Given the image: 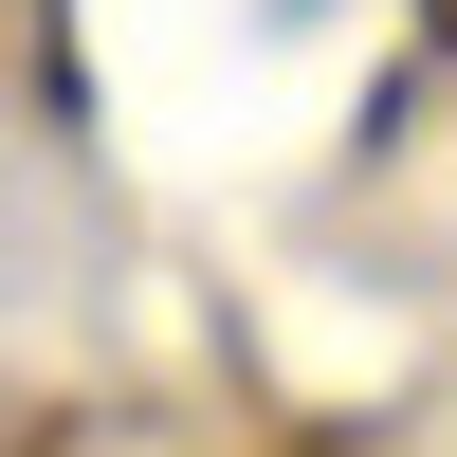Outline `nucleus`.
Masks as SVG:
<instances>
[{"label":"nucleus","instance_id":"f257e3e1","mask_svg":"<svg viewBox=\"0 0 457 457\" xmlns=\"http://www.w3.org/2000/svg\"><path fill=\"white\" fill-rule=\"evenodd\" d=\"M421 19H439V37H457V0H421Z\"/></svg>","mask_w":457,"mask_h":457}]
</instances>
